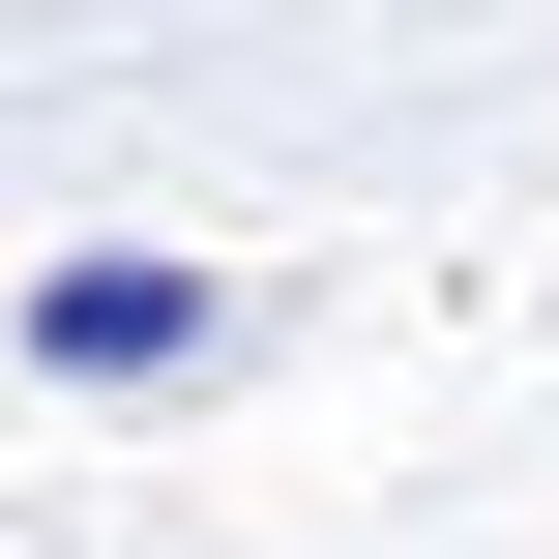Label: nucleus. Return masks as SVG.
<instances>
[{"mask_svg":"<svg viewBox=\"0 0 559 559\" xmlns=\"http://www.w3.org/2000/svg\"><path fill=\"white\" fill-rule=\"evenodd\" d=\"M0 354H29V383H206V354H236V295H206L177 236H88V265H29V295H0Z\"/></svg>","mask_w":559,"mask_h":559,"instance_id":"obj_1","label":"nucleus"}]
</instances>
